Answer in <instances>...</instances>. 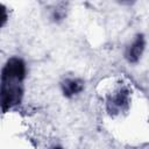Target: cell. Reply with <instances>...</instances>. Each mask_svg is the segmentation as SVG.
I'll list each match as a JSON object with an SVG mask.
<instances>
[{
  "label": "cell",
  "instance_id": "obj_6",
  "mask_svg": "<svg viewBox=\"0 0 149 149\" xmlns=\"http://www.w3.org/2000/svg\"><path fill=\"white\" fill-rule=\"evenodd\" d=\"M8 20V12H7V8L0 3V28L7 22Z\"/></svg>",
  "mask_w": 149,
  "mask_h": 149
},
{
  "label": "cell",
  "instance_id": "obj_2",
  "mask_svg": "<svg viewBox=\"0 0 149 149\" xmlns=\"http://www.w3.org/2000/svg\"><path fill=\"white\" fill-rule=\"evenodd\" d=\"M26 73H27V68L23 59L20 57H10L1 69L0 79L23 81L26 78Z\"/></svg>",
  "mask_w": 149,
  "mask_h": 149
},
{
  "label": "cell",
  "instance_id": "obj_1",
  "mask_svg": "<svg viewBox=\"0 0 149 149\" xmlns=\"http://www.w3.org/2000/svg\"><path fill=\"white\" fill-rule=\"evenodd\" d=\"M23 81L0 79V108L2 112L17 106L23 97Z\"/></svg>",
  "mask_w": 149,
  "mask_h": 149
},
{
  "label": "cell",
  "instance_id": "obj_3",
  "mask_svg": "<svg viewBox=\"0 0 149 149\" xmlns=\"http://www.w3.org/2000/svg\"><path fill=\"white\" fill-rule=\"evenodd\" d=\"M129 106V90L127 87H121L114 92L108 98L107 101V111L109 114L115 115L127 109Z\"/></svg>",
  "mask_w": 149,
  "mask_h": 149
},
{
  "label": "cell",
  "instance_id": "obj_5",
  "mask_svg": "<svg viewBox=\"0 0 149 149\" xmlns=\"http://www.w3.org/2000/svg\"><path fill=\"white\" fill-rule=\"evenodd\" d=\"M62 93L66 98H73L78 94H80L84 90V81L80 78L70 77L62 81L61 84Z\"/></svg>",
  "mask_w": 149,
  "mask_h": 149
},
{
  "label": "cell",
  "instance_id": "obj_4",
  "mask_svg": "<svg viewBox=\"0 0 149 149\" xmlns=\"http://www.w3.org/2000/svg\"><path fill=\"white\" fill-rule=\"evenodd\" d=\"M146 49V38L143 34H137L135 38L132 41L129 47L126 49L125 57L128 61V63L136 64L140 62L143 52Z\"/></svg>",
  "mask_w": 149,
  "mask_h": 149
},
{
  "label": "cell",
  "instance_id": "obj_7",
  "mask_svg": "<svg viewBox=\"0 0 149 149\" xmlns=\"http://www.w3.org/2000/svg\"><path fill=\"white\" fill-rule=\"evenodd\" d=\"M52 149H63V148H62V147H59V146H56V147H54Z\"/></svg>",
  "mask_w": 149,
  "mask_h": 149
}]
</instances>
